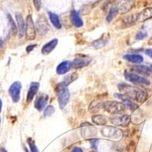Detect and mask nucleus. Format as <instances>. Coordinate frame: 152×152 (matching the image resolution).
Returning <instances> with one entry per match:
<instances>
[{
    "mask_svg": "<svg viewBox=\"0 0 152 152\" xmlns=\"http://www.w3.org/2000/svg\"><path fill=\"white\" fill-rule=\"evenodd\" d=\"M148 45L152 46V37L148 40Z\"/></svg>",
    "mask_w": 152,
    "mask_h": 152,
    "instance_id": "obj_36",
    "label": "nucleus"
},
{
    "mask_svg": "<svg viewBox=\"0 0 152 152\" xmlns=\"http://www.w3.org/2000/svg\"><path fill=\"white\" fill-rule=\"evenodd\" d=\"M72 67V62L69 61L62 62L59 66L56 67V73L58 75H64L69 71Z\"/></svg>",
    "mask_w": 152,
    "mask_h": 152,
    "instance_id": "obj_18",
    "label": "nucleus"
},
{
    "mask_svg": "<svg viewBox=\"0 0 152 152\" xmlns=\"http://www.w3.org/2000/svg\"><path fill=\"white\" fill-rule=\"evenodd\" d=\"M125 78L127 81H130L132 83L135 84V85H149L150 81L147 78L141 77L135 73L132 72H126L124 74Z\"/></svg>",
    "mask_w": 152,
    "mask_h": 152,
    "instance_id": "obj_9",
    "label": "nucleus"
},
{
    "mask_svg": "<svg viewBox=\"0 0 152 152\" xmlns=\"http://www.w3.org/2000/svg\"><path fill=\"white\" fill-rule=\"evenodd\" d=\"M39 88H40V83L39 82H31V84L30 85L28 94H27V102L30 103L33 100L34 97L36 95V94L37 93Z\"/></svg>",
    "mask_w": 152,
    "mask_h": 152,
    "instance_id": "obj_13",
    "label": "nucleus"
},
{
    "mask_svg": "<svg viewBox=\"0 0 152 152\" xmlns=\"http://www.w3.org/2000/svg\"><path fill=\"white\" fill-rule=\"evenodd\" d=\"M36 47H37V44H34V45L28 46V47H27V48H26V51L28 53L31 52V51H32V50H33Z\"/></svg>",
    "mask_w": 152,
    "mask_h": 152,
    "instance_id": "obj_33",
    "label": "nucleus"
},
{
    "mask_svg": "<svg viewBox=\"0 0 152 152\" xmlns=\"http://www.w3.org/2000/svg\"><path fill=\"white\" fill-rule=\"evenodd\" d=\"M103 104L100 101H97V100H94L91 104L90 107H89V110L92 113H96L100 110L101 107H103Z\"/></svg>",
    "mask_w": 152,
    "mask_h": 152,
    "instance_id": "obj_25",
    "label": "nucleus"
},
{
    "mask_svg": "<svg viewBox=\"0 0 152 152\" xmlns=\"http://www.w3.org/2000/svg\"><path fill=\"white\" fill-rule=\"evenodd\" d=\"M91 142V148L94 150H97V147H98L99 145V139L97 138H91V139H89Z\"/></svg>",
    "mask_w": 152,
    "mask_h": 152,
    "instance_id": "obj_30",
    "label": "nucleus"
},
{
    "mask_svg": "<svg viewBox=\"0 0 152 152\" xmlns=\"http://www.w3.org/2000/svg\"><path fill=\"white\" fill-rule=\"evenodd\" d=\"M54 112H55V108H54L53 106H47L45 110H44V111H43V116L45 117H49V116H52Z\"/></svg>",
    "mask_w": 152,
    "mask_h": 152,
    "instance_id": "obj_27",
    "label": "nucleus"
},
{
    "mask_svg": "<svg viewBox=\"0 0 152 152\" xmlns=\"http://www.w3.org/2000/svg\"><path fill=\"white\" fill-rule=\"evenodd\" d=\"M116 15H117V12H116V10L115 9V8H112V9H110V11L109 12V13H108V15H107V21H108V22H110L113 19L116 17Z\"/></svg>",
    "mask_w": 152,
    "mask_h": 152,
    "instance_id": "obj_29",
    "label": "nucleus"
},
{
    "mask_svg": "<svg viewBox=\"0 0 152 152\" xmlns=\"http://www.w3.org/2000/svg\"><path fill=\"white\" fill-rule=\"evenodd\" d=\"M81 133L84 138L91 139L97 135V130L94 125L89 123H84L81 125Z\"/></svg>",
    "mask_w": 152,
    "mask_h": 152,
    "instance_id": "obj_5",
    "label": "nucleus"
},
{
    "mask_svg": "<svg viewBox=\"0 0 152 152\" xmlns=\"http://www.w3.org/2000/svg\"><path fill=\"white\" fill-rule=\"evenodd\" d=\"M33 2L37 11H40L41 9V0H33Z\"/></svg>",
    "mask_w": 152,
    "mask_h": 152,
    "instance_id": "obj_32",
    "label": "nucleus"
},
{
    "mask_svg": "<svg viewBox=\"0 0 152 152\" xmlns=\"http://www.w3.org/2000/svg\"><path fill=\"white\" fill-rule=\"evenodd\" d=\"M56 94L59 107L61 109H64L70 99V91L68 86H65L62 84L59 83L57 86Z\"/></svg>",
    "mask_w": 152,
    "mask_h": 152,
    "instance_id": "obj_2",
    "label": "nucleus"
},
{
    "mask_svg": "<svg viewBox=\"0 0 152 152\" xmlns=\"http://www.w3.org/2000/svg\"><path fill=\"white\" fill-rule=\"evenodd\" d=\"M113 125L121 127H127L131 122V117L126 114H120L113 116L110 119Z\"/></svg>",
    "mask_w": 152,
    "mask_h": 152,
    "instance_id": "obj_8",
    "label": "nucleus"
},
{
    "mask_svg": "<svg viewBox=\"0 0 152 152\" xmlns=\"http://www.w3.org/2000/svg\"><path fill=\"white\" fill-rule=\"evenodd\" d=\"M108 40H109V37L107 34H104L100 39L95 40L92 43L91 46L95 49H98L100 47H103L104 46H106L107 43H108Z\"/></svg>",
    "mask_w": 152,
    "mask_h": 152,
    "instance_id": "obj_20",
    "label": "nucleus"
},
{
    "mask_svg": "<svg viewBox=\"0 0 152 152\" xmlns=\"http://www.w3.org/2000/svg\"><path fill=\"white\" fill-rule=\"evenodd\" d=\"M27 142H28V145H29L30 151H31V152H39V150H38L36 144H35V142L33 140V139H32V138H29L28 140H27Z\"/></svg>",
    "mask_w": 152,
    "mask_h": 152,
    "instance_id": "obj_28",
    "label": "nucleus"
},
{
    "mask_svg": "<svg viewBox=\"0 0 152 152\" xmlns=\"http://www.w3.org/2000/svg\"><path fill=\"white\" fill-rule=\"evenodd\" d=\"M145 53H146V55L149 56L152 58V49H149V50H145Z\"/></svg>",
    "mask_w": 152,
    "mask_h": 152,
    "instance_id": "obj_34",
    "label": "nucleus"
},
{
    "mask_svg": "<svg viewBox=\"0 0 152 152\" xmlns=\"http://www.w3.org/2000/svg\"><path fill=\"white\" fill-rule=\"evenodd\" d=\"M22 85L20 81H15L12 84L9 89V94L12 97V101L14 103H18L20 100V94H21Z\"/></svg>",
    "mask_w": 152,
    "mask_h": 152,
    "instance_id": "obj_7",
    "label": "nucleus"
},
{
    "mask_svg": "<svg viewBox=\"0 0 152 152\" xmlns=\"http://www.w3.org/2000/svg\"><path fill=\"white\" fill-rule=\"evenodd\" d=\"M2 45H3V41H2V40L0 38V47H2Z\"/></svg>",
    "mask_w": 152,
    "mask_h": 152,
    "instance_id": "obj_38",
    "label": "nucleus"
},
{
    "mask_svg": "<svg viewBox=\"0 0 152 152\" xmlns=\"http://www.w3.org/2000/svg\"><path fill=\"white\" fill-rule=\"evenodd\" d=\"M48 15L53 25L56 28H57V29H61L62 28V24H61L60 21H59V16L57 15L56 14H55V13H53V12H48Z\"/></svg>",
    "mask_w": 152,
    "mask_h": 152,
    "instance_id": "obj_21",
    "label": "nucleus"
},
{
    "mask_svg": "<svg viewBox=\"0 0 152 152\" xmlns=\"http://www.w3.org/2000/svg\"><path fill=\"white\" fill-rule=\"evenodd\" d=\"M16 21L18 24V31L19 38H21L25 34V23L24 21L22 15L19 13L15 15Z\"/></svg>",
    "mask_w": 152,
    "mask_h": 152,
    "instance_id": "obj_14",
    "label": "nucleus"
},
{
    "mask_svg": "<svg viewBox=\"0 0 152 152\" xmlns=\"http://www.w3.org/2000/svg\"><path fill=\"white\" fill-rule=\"evenodd\" d=\"M2 100H1V98H0V113H1V111H2Z\"/></svg>",
    "mask_w": 152,
    "mask_h": 152,
    "instance_id": "obj_37",
    "label": "nucleus"
},
{
    "mask_svg": "<svg viewBox=\"0 0 152 152\" xmlns=\"http://www.w3.org/2000/svg\"><path fill=\"white\" fill-rule=\"evenodd\" d=\"M0 124H1V119H0Z\"/></svg>",
    "mask_w": 152,
    "mask_h": 152,
    "instance_id": "obj_41",
    "label": "nucleus"
},
{
    "mask_svg": "<svg viewBox=\"0 0 152 152\" xmlns=\"http://www.w3.org/2000/svg\"><path fill=\"white\" fill-rule=\"evenodd\" d=\"M152 19V8H147L135 15V22H144Z\"/></svg>",
    "mask_w": 152,
    "mask_h": 152,
    "instance_id": "obj_11",
    "label": "nucleus"
},
{
    "mask_svg": "<svg viewBox=\"0 0 152 152\" xmlns=\"http://www.w3.org/2000/svg\"><path fill=\"white\" fill-rule=\"evenodd\" d=\"M49 97L46 94H40L36 98L34 101V107L39 112L43 110L45 108L47 102H48Z\"/></svg>",
    "mask_w": 152,
    "mask_h": 152,
    "instance_id": "obj_10",
    "label": "nucleus"
},
{
    "mask_svg": "<svg viewBox=\"0 0 152 152\" xmlns=\"http://www.w3.org/2000/svg\"><path fill=\"white\" fill-rule=\"evenodd\" d=\"M24 151L25 152H29L28 151V148H27V147H25V146H24Z\"/></svg>",
    "mask_w": 152,
    "mask_h": 152,
    "instance_id": "obj_39",
    "label": "nucleus"
},
{
    "mask_svg": "<svg viewBox=\"0 0 152 152\" xmlns=\"http://www.w3.org/2000/svg\"><path fill=\"white\" fill-rule=\"evenodd\" d=\"M58 44V40L57 39H53V40H50L47 43H46L45 45L42 47L41 52L43 55H48L50 53L52 52L53 50L56 48V47Z\"/></svg>",
    "mask_w": 152,
    "mask_h": 152,
    "instance_id": "obj_16",
    "label": "nucleus"
},
{
    "mask_svg": "<svg viewBox=\"0 0 152 152\" xmlns=\"http://www.w3.org/2000/svg\"><path fill=\"white\" fill-rule=\"evenodd\" d=\"M43 21H41V19H40V21H37V29L39 33L41 34H46L47 33V30L49 29V26L47 25V21L43 24Z\"/></svg>",
    "mask_w": 152,
    "mask_h": 152,
    "instance_id": "obj_23",
    "label": "nucleus"
},
{
    "mask_svg": "<svg viewBox=\"0 0 152 152\" xmlns=\"http://www.w3.org/2000/svg\"><path fill=\"white\" fill-rule=\"evenodd\" d=\"M77 78H78V74H77V73H72L71 75H68L67 77H66V78H65L62 82H60V83L62 84L63 85H65V86H68V85H70L72 82H73L75 80L77 79Z\"/></svg>",
    "mask_w": 152,
    "mask_h": 152,
    "instance_id": "obj_26",
    "label": "nucleus"
},
{
    "mask_svg": "<svg viewBox=\"0 0 152 152\" xmlns=\"http://www.w3.org/2000/svg\"><path fill=\"white\" fill-rule=\"evenodd\" d=\"M123 58L126 60L135 63V64H140L144 61L142 56L138 55V54H127V55H125Z\"/></svg>",
    "mask_w": 152,
    "mask_h": 152,
    "instance_id": "obj_19",
    "label": "nucleus"
},
{
    "mask_svg": "<svg viewBox=\"0 0 152 152\" xmlns=\"http://www.w3.org/2000/svg\"><path fill=\"white\" fill-rule=\"evenodd\" d=\"M70 18H71V21L73 25L76 28H81V27L83 26V21H82L79 13L76 12L75 10H72L71 12Z\"/></svg>",
    "mask_w": 152,
    "mask_h": 152,
    "instance_id": "obj_15",
    "label": "nucleus"
},
{
    "mask_svg": "<svg viewBox=\"0 0 152 152\" xmlns=\"http://www.w3.org/2000/svg\"><path fill=\"white\" fill-rule=\"evenodd\" d=\"M101 133L104 136L107 138L114 139V140H119L123 136V132L120 129L111 127V126H106L101 129Z\"/></svg>",
    "mask_w": 152,
    "mask_h": 152,
    "instance_id": "obj_4",
    "label": "nucleus"
},
{
    "mask_svg": "<svg viewBox=\"0 0 152 152\" xmlns=\"http://www.w3.org/2000/svg\"><path fill=\"white\" fill-rule=\"evenodd\" d=\"M103 108L107 113L113 115H120L126 110V107L123 103L115 100H108L104 102Z\"/></svg>",
    "mask_w": 152,
    "mask_h": 152,
    "instance_id": "obj_1",
    "label": "nucleus"
},
{
    "mask_svg": "<svg viewBox=\"0 0 152 152\" xmlns=\"http://www.w3.org/2000/svg\"><path fill=\"white\" fill-rule=\"evenodd\" d=\"M90 152H96V151H90Z\"/></svg>",
    "mask_w": 152,
    "mask_h": 152,
    "instance_id": "obj_40",
    "label": "nucleus"
},
{
    "mask_svg": "<svg viewBox=\"0 0 152 152\" xmlns=\"http://www.w3.org/2000/svg\"><path fill=\"white\" fill-rule=\"evenodd\" d=\"M132 70L135 72L141 74L142 75L149 76L151 74V69L149 66H145V65H136L132 67Z\"/></svg>",
    "mask_w": 152,
    "mask_h": 152,
    "instance_id": "obj_17",
    "label": "nucleus"
},
{
    "mask_svg": "<svg viewBox=\"0 0 152 152\" xmlns=\"http://www.w3.org/2000/svg\"><path fill=\"white\" fill-rule=\"evenodd\" d=\"M36 28L33 18L31 15H28L25 22V36L26 39L28 40H34L36 38Z\"/></svg>",
    "mask_w": 152,
    "mask_h": 152,
    "instance_id": "obj_3",
    "label": "nucleus"
},
{
    "mask_svg": "<svg viewBox=\"0 0 152 152\" xmlns=\"http://www.w3.org/2000/svg\"><path fill=\"white\" fill-rule=\"evenodd\" d=\"M71 152H83V151H82V149L81 148H80L76 147L75 148H73Z\"/></svg>",
    "mask_w": 152,
    "mask_h": 152,
    "instance_id": "obj_35",
    "label": "nucleus"
},
{
    "mask_svg": "<svg viewBox=\"0 0 152 152\" xmlns=\"http://www.w3.org/2000/svg\"><path fill=\"white\" fill-rule=\"evenodd\" d=\"M135 0H119L115 6V9L117 12V15L126 14L133 7Z\"/></svg>",
    "mask_w": 152,
    "mask_h": 152,
    "instance_id": "obj_6",
    "label": "nucleus"
},
{
    "mask_svg": "<svg viewBox=\"0 0 152 152\" xmlns=\"http://www.w3.org/2000/svg\"><path fill=\"white\" fill-rule=\"evenodd\" d=\"M7 17H8V21H9V27H10V30L11 31H12V34L13 35L17 34L18 31V27H16V24L14 21V19L12 18V15H11L10 14H8Z\"/></svg>",
    "mask_w": 152,
    "mask_h": 152,
    "instance_id": "obj_24",
    "label": "nucleus"
},
{
    "mask_svg": "<svg viewBox=\"0 0 152 152\" xmlns=\"http://www.w3.org/2000/svg\"><path fill=\"white\" fill-rule=\"evenodd\" d=\"M146 37H147V32L145 31H138V33H137L135 38H136L137 40H141L145 39Z\"/></svg>",
    "mask_w": 152,
    "mask_h": 152,
    "instance_id": "obj_31",
    "label": "nucleus"
},
{
    "mask_svg": "<svg viewBox=\"0 0 152 152\" xmlns=\"http://www.w3.org/2000/svg\"><path fill=\"white\" fill-rule=\"evenodd\" d=\"M91 59H88V57H85V58H82V57H79V58H75L74 60L72 62V67L74 69H80V68H83L89 65Z\"/></svg>",
    "mask_w": 152,
    "mask_h": 152,
    "instance_id": "obj_12",
    "label": "nucleus"
},
{
    "mask_svg": "<svg viewBox=\"0 0 152 152\" xmlns=\"http://www.w3.org/2000/svg\"><path fill=\"white\" fill-rule=\"evenodd\" d=\"M92 122H93L94 124L99 125V126H104L107 123V117L103 115H99V114H97V115H94L91 117Z\"/></svg>",
    "mask_w": 152,
    "mask_h": 152,
    "instance_id": "obj_22",
    "label": "nucleus"
}]
</instances>
